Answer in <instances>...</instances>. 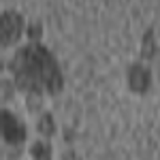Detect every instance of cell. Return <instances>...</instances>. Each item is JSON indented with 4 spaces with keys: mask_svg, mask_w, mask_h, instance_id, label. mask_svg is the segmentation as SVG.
Segmentation results:
<instances>
[{
    "mask_svg": "<svg viewBox=\"0 0 160 160\" xmlns=\"http://www.w3.org/2000/svg\"><path fill=\"white\" fill-rule=\"evenodd\" d=\"M158 51V45H156V37H154V30H145V34L141 38V60H152Z\"/></svg>",
    "mask_w": 160,
    "mask_h": 160,
    "instance_id": "cell-7",
    "label": "cell"
},
{
    "mask_svg": "<svg viewBox=\"0 0 160 160\" xmlns=\"http://www.w3.org/2000/svg\"><path fill=\"white\" fill-rule=\"evenodd\" d=\"M28 154L32 160H53V148H51L49 139H43V137L30 143Z\"/></svg>",
    "mask_w": 160,
    "mask_h": 160,
    "instance_id": "cell-5",
    "label": "cell"
},
{
    "mask_svg": "<svg viewBox=\"0 0 160 160\" xmlns=\"http://www.w3.org/2000/svg\"><path fill=\"white\" fill-rule=\"evenodd\" d=\"M0 132H2L4 145H9V148H19L28 139L26 124L7 107H2V111H0Z\"/></svg>",
    "mask_w": 160,
    "mask_h": 160,
    "instance_id": "cell-2",
    "label": "cell"
},
{
    "mask_svg": "<svg viewBox=\"0 0 160 160\" xmlns=\"http://www.w3.org/2000/svg\"><path fill=\"white\" fill-rule=\"evenodd\" d=\"M15 88L26 96H56L64 90V73L56 56L38 41H28L9 60Z\"/></svg>",
    "mask_w": 160,
    "mask_h": 160,
    "instance_id": "cell-1",
    "label": "cell"
},
{
    "mask_svg": "<svg viewBox=\"0 0 160 160\" xmlns=\"http://www.w3.org/2000/svg\"><path fill=\"white\" fill-rule=\"evenodd\" d=\"M62 160H81V156L75 149H64L62 152Z\"/></svg>",
    "mask_w": 160,
    "mask_h": 160,
    "instance_id": "cell-10",
    "label": "cell"
},
{
    "mask_svg": "<svg viewBox=\"0 0 160 160\" xmlns=\"http://www.w3.org/2000/svg\"><path fill=\"white\" fill-rule=\"evenodd\" d=\"M13 86H15L13 81H7V79L2 81V100H9L13 94H15V90H17V88H13Z\"/></svg>",
    "mask_w": 160,
    "mask_h": 160,
    "instance_id": "cell-9",
    "label": "cell"
},
{
    "mask_svg": "<svg viewBox=\"0 0 160 160\" xmlns=\"http://www.w3.org/2000/svg\"><path fill=\"white\" fill-rule=\"evenodd\" d=\"M126 83L128 90L135 94H148L152 88V71L143 62H132L126 68Z\"/></svg>",
    "mask_w": 160,
    "mask_h": 160,
    "instance_id": "cell-4",
    "label": "cell"
},
{
    "mask_svg": "<svg viewBox=\"0 0 160 160\" xmlns=\"http://www.w3.org/2000/svg\"><path fill=\"white\" fill-rule=\"evenodd\" d=\"M26 30V22H24V15L19 11H2V17H0V45L2 49H9L13 47L22 34Z\"/></svg>",
    "mask_w": 160,
    "mask_h": 160,
    "instance_id": "cell-3",
    "label": "cell"
},
{
    "mask_svg": "<svg viewBox=\"0 0 160 160\" xmlns=\"http://www.w3.org/2000/svg\"><path fill=\"white\" fill-rule=\"evenodd\" d=\"M26 37L30 38V41H38V38L43 37V24L41 22H30V24L26 26Z\"/></svg>",
    "mask_w": 160,
    "mask_h": 160,
    "instance_id": "cell-8",
    "label": "cell"
},
{
    "mask_svg": "<svg viewBox=\"0 0 160 160\" xmlns=\"http://www.w3.org/2000/svg\"><path fill=\"white\" fill-rule=\"evenodd\" d=\"M56 120H53V113H49V111H43L41 115H38L37 120V132L43 139H51V137L56 135Z\"/></svg>",
    "mask_w": 160,
    "mask_h": 160,
    "instance_id": "cell-6",
    "label": "cell"
}]
</instances>
